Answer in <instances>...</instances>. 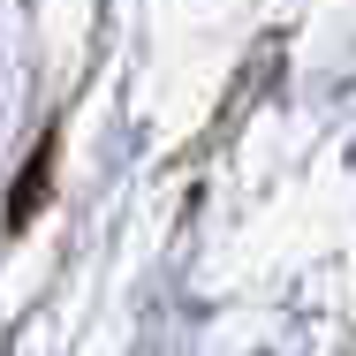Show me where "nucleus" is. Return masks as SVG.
<instances>
[{"mask_svg":"<svg viewBox=\"0 0 356 356\" xmlns=\"http://www.w3.org/2000/svg\"><path fill=\"white\" fill-rule=\"evenodd\" d=\"M46 167H54V137L38 144V159L23 167V190H15V227H23V220H31V205H38V190H46Z\"/></svg>","mask_w":356,"mask_h":356,"instance_id":"obj_1","label":"nucleus"}]
</instances>
